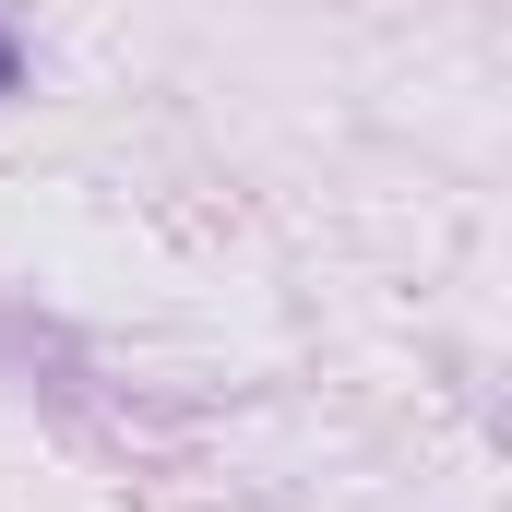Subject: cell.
Wrapping results in <instances>:
<instances>
[{
	"label": "cell",
	"instance_id": "6da1fadb",
	"mask_svg": "<svg viewBox=\"0 0 512 512\" xmlns=\"http://www.w3.org/2000/svg\"><path fill=\"white\" fill-rule=\"evenodd\" d=\"M0 96H24V36L0 24Z\"/></svg>",
	"mask_w": 512,
	"mask_h": 512
}]
</instances>
